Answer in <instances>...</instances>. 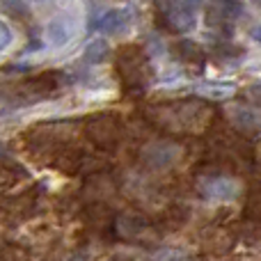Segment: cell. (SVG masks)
I'll list each match as a JSON object with an SVG mask.
<instances>
[{
	"label": "cell",
	"instance_id": "6da1fadb",
	"mask_svg": "<svg viewBox=\"0 0 261 261\" xmlns=\"http://www.w3.org/2000/svg\"><path fill=\"white\" fill-rule=\"evenodd\" d=\"M158 7L163 9L167 25L174 32H188L197 23V16H195L197 5L193 3H165V5H158Z\"/></svg>",
	"mask_w": 261,
	"mask_h": 261
},
{
	"label": "cell",
	"instance_id": "7a4b0ae2",
	"mask_svg": "<svg viewBox=\"0 0 261 261\" xmlns=\"http://www.w3.org/2000/svg\"><path fill=\"white\" fill-rule=\"evenodd\" d=\"M199 193L206 199L213 202H231L239 197L241 186L234 179H225V176H213V179H204L199 184Z\"/></svg>",
	"mask_w": 261,
	"mask_h": 261
},
{
	"label": "cell",
	"instance_id": "3957f363",
	"mask_svg": "<svg viewBox=\"0 0 261 261\" xmlns=\"http://www.w3.org/2000/svg\"><path fill=\"white\" fill-rule=\"evenodd\" d=\"M179 147H174V144H151V147L144 151V161H147V165L151 167H167L172 165V163L179 158Z\"/></svg>",
	"mask_w": 261,
	"mask_h": 261
},
{
	"label": "cell",
	"instance_id": "277c9868",
	"mask_svg": "<svg viewBox=\"0 0 261 261\" xmlns=\"http://www.w3.org/2000/svg\"><path fill=\"white\" fill-rule=\"evenodd\" d=\"M128 23V14L124 9H106L101 16H96V21L92 23L94 30H101L106 35H115V32L124 30Z\"/></svg>",
	"mask_w": 261,
	"mask_h": 261
},
{
	"label": "cell",
	"instance_id": "5b68a950",
	"mask_svg": "<svg viewBox=\"0 0 261 261\" xmlns=\"http://www.w3.org/2000/svg\"><path fill=\"white\" fill-rule=\"evenodd\" d=\"M71 37H73V28L67 16H55L53 21L48 23V28H46V39H48V44L55 46V48L69 44Z\"/></svg>",
	"mask_w": 261,
	"mask_h": 261
},
{
	"label": "cell",
	"instance_id": "8992f818",
	"mask_svg": "<svg viewBox=\"0 0 261 261\" xmlns=\"http://www.w3.org/2000/svg\"><path fill=\"white\" fill-rule=\"evenodd\" d=\"M229 117H231V122H234V126L241 130H250V133L261 130V115L254 113L252 108L234 106V108H229Z\"/></svg>",
	"mask_w": 261,
	"mask_h": 261
},
{
	"label": "cell",
	"instance_id": "52a82bcc",
	"mask_svg": "<svg viewBox=\"0 0 261 261\" xmlns=\"http://www.w3.org/2000/svg\"><path fill=\"white\" fill-rule=\"evenodd\" d=\"M197 92L204 96H211V99H225L234 92V85L231 83H202Z\"/></svg>",
	"mask_w": 261,
	"mask_h": 261
},
{
	"label": "cell",
	"instance_id": "ba28073f",
	"mask_svg": "<svg viewBox=\"0 0 261 261\" xmlns=\"http://www.w3.org/2000/svg\"><path fill=\"white\" fill-rule=\"evenodd\" d=\"M108 58V41L106 39H92L85 48V60L92 64L96 62H103Z\"/></svg>",
	"mask_w": 261,
	"mask_h": 261
},
{
	"label": "cell",
	"instance_id": "9c48e42d",
	"mask_svg": "<svg viewBox=\"0 0 261 261\" xmlns=\"http://www.w3.org/2000/svg\"><path fill=\"white\" fill-rule=\"evenodd\" d=\"M156 261H184V257L179 252H161L156 257Z\"/></svg>",
	"mask_w": 261,
	"mask_h": 261
},
{
	"label": "cell",
	"instance_id": "30bf717a",
	"mask_svg": "<svg viewBox=\"0 0 261 261\" xmlns=\"http://www.w3.org/2000/svg\"><path fill=\"white\" fill-rule=\"evenodd\" d=\"M9 39H12V28L7 21H3V50L9 46Z\"/></svg>",
	"mask_w": 261,
	"mask_h": 261
},
{
	"label": "cell",
	"instance_id": "8fae6325",
	"mask_svg": "<svg viewBox=\"0 0 261 261\" xmlns=\"http://www.w3.org/2000/svg\"><path fill=\"white\" fill-rule=\"evenodd\" d=\"M252 39H254V41H259V44H261V23H257V25L252 28Z\"/></svg>",
	"mask_w": 261,
	"mask_h": 261
}]
</instances>
